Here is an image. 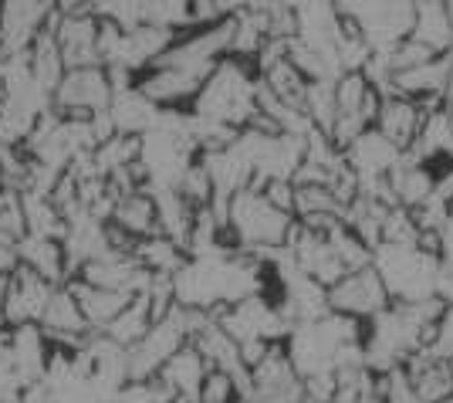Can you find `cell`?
<instances>
[{
  "label": "cell",
  "instance_id": "6da1fadb",
  "mask_svg": "<svg viewBox=\"0 0 453 403\" xmlns=\"http://www.w3.org/2000/svg\"><path fill=\"white\" fill-rule=\"evenodd\" d=\"M257 85H261V75L254 65L224 58L217 65V72L207 78L203 92L189 105V115L244 133L250 119L257 115Z\"/></svg>",
  "mask_w": 453,
  "mask_h": 403
},
{
  "label": "cell",
  "instance_id": "7a4b0ae2",
  "mask_svg": "<svg viewBox=\"0 0 453 403\" xmlns=\"http://www.w3.org/2000/svg\"><path fill=\"white\" fill-rule=\"evenodd\" d=\"M376 271L389 288L393 302L399 306H419L436 298V275H440V258L426 254L423 248H393L382 244L376 248Z\"/></svg>",
  "mask_w": 453,
  "mask_h": 403
},
{
  "label": "cell",
  "instance_id": "3957f363",
  "mask_svg": "<svg viewBox=\"0 0 453 403\" xmlns=\"http://www.w3.org/2000/svg\"><path fill=\"white\" fill-rule=\"evenodd\" d=\"M339 11L356 24L372 55H386L413 38L416 4H339Z\"/></svg>",
  "mask_w": 453,
  "mask_h": 403
},
{
  "label": "cell",
  "instance_id": "277c9868",
  "mask_svg": "<svg viewBox=\"0 0 453 403\" xmlns=\"http://www.w3.org/2000/svg\"><path fill=\"white\" fill-rule=\"evenodd\" d=\"M189 345V322L187 308H173L163 322L146 332V339L129 349V384H150L159 376V369L170 363L173 356Z\"/></svg>",
  "mask_w": 453,
  "mask_h": 403
},
{
  "label": "cell",
  "instance_id": "5b68a950",
  "mask_svg": "<svg viewBox=\"0 0 453 403\" xmlns=\"http://www.w3.org/2000/svg\"><path fill=\"white\" fill-rule=\"evenodd\" d=\"M389 306H393V295H389V288H386L382 275L376 271V265L352 271L335 288H328V308L339 312V315L356 319V322H372Z\"/></svg>",
  "mask_w": 453,
  "mask_h": 403
},
{
  "label": "cell",
  "instance_id": "8992f818",
  "mask_svg": "<svg viewBox=\"0 0 453 403\" xmlns=\"http://www.w3.org/2000/svg\"><path fill=\"white\" fill-rule=\"evenodd\" d=\"M112 81L105 68H78L61 78L55 92V112L65 119H92L112 105Z\"/></svg>",
  "mask_w": 453,
  "mask_h": 403
},
{
  "label": "cell",
  "instance_id": "52a82bcc",
  "mask_svg": "<svg viewBox=\"0 0 453 403\" xmlns=\"http://www.w3.org/2000/svg\"><path fill=\"white\" fill-rule=\"evenodd\" d=\"M51 282H44L38 271L18 268L11 271L7 278V302H4V315H7V329H20V326H41L44 319V308L55 295Z\"/></svg>",
  "mask_w": 453,
  "mask_h": 403
},
{
  "label": "cell",
  "instance_id": "ba28073f",
  "mask_svg": "<svg viewBox=\"0 0 453 403\" xmlns=\"http://www.w3.org/2000/svg\"><path fill=\"white\" fill-rule=\"evenodd\" d=\"M423 122H426V109L413 102V98H403L396 92H386L382 96V109H379L376 129L399 153H410L416 146V139L423 133Z\"/></svg>",
  "mask_w": 453,
  "mask_h": 403
},
{
  "label": "cell",
  "instance_id": "9c48e42d",
  "mask_svg": "<svg viewBox=\"0 0 453 403\" xmlns=\"http://www.w3.org/2000/svg\"><path fill=\"white\" fill-rule=\"evenodd\" d=\"M403 369H406L419 403H447L453 397V360L436 356L434 349H423V353L410 356Z\"/></svg>",
  "mask_w": 453,
  "mask_h": 403
},
{
  "label": "cell",
  "instance_id": "30bf717a",
  "mask_svg": "<svg viewBox=\"0 0 453 403\" xmlns=\"http://www.w3.org/2000/svg\"><path fill=\"white\" fill-rule=\"evenodd\" d=\"M210 366L207 360L196 353V345H183L170 363L159 369V384L176 403H200V390L207 384Z\"/></svg>",
  "mask_w": 453,
  "mask_h": 403
},
{
  "label": "cell",
  "instance_id": "8fae6325",
  "mask_svg": "<svg viewBox=\"0 0 453 403\" xmlns=\"http://www.w3.org/2000/svg\"><path fill=\"white\" fill-rule=\"evenodd\" d=\"M68 291L75 295V302L81 306V312H85V319H88V326H92L95 332H105V329L112 326L115 319L135 302L133 291L95 288V285H88V282H81V278H72V282H68Z\"/></svg>",
  "mask_w": 453,
  "mask_h": 403
},
{
  "label": "cell",
  "instance_id": "7c38bea8",
  "mask_svg": "<svg viewBox=\"0 0 453 403\" xmlns=\"http://www.w3.org/2000/svg\"><path fill=\"white\" fill-rule=\"evenodd\" d=\"M18 265L38 271L44 282L51 285H68L72 282V271H68V258H65V244L55 237H20L18 241Z\"/></svg>",
  "mask_w": 453,
  "mask_h": 403
},
{
  "label": "cell",
  "instance_id": "4fadbf2b",
  "mask_svg": "<svg viewBox=\"0 0 453 403\" xmlns=\"http://www.w3.org/2000/svg\"><path fill=\"white\" fill-rule=\"evenodd\" d=\"M159 105L146 98L139 89H129V92H119L112 98V105H109V115H112L115 129L119 136H146L156 126V119H159Z\"/></svg>",
  "mask_w": 453,
  "mask_h": 403
},
{
  "label": "cell",
  "instance_id": "5bb4252c",
  "mask_svg": "<svg viewBox=\"0 0 453 403\" xmlns=\"http://www.w3.org/2000/svg\"><path fill=\"white\" fill-rule=\"evenodd\" d=\"M156 217H159V234L176 241L187 251L189 234H193V221H196V207L189 204L180 190H156Z\"/></svg>",
  "mask_w": 453,
  "mask_h": 403
},
{
  "label": "cell",
  "instance_id": "9a60e30c",
  "mask_svg": "<svg viewBox=\"0 0 453 403\" xmlns=\"http://www.w3.org/2000/svg\"><path fill=\"white\" fill-rule=\"evenodd\" d=\"M109 224L115 228H122L126 234H133L139 241H146V237H156L159 234V217H156V197L150 190H139V193H129V197H122L119 204H115V213Z\"/></svg>",
  "mask_w": 453,
  "mask_h": 403
},
{
  "label": "cell",
  "instance_id": "2e32d148",
  "mask_svg": "<svg viewBox=\"0 0 453 403\" xmlns=\"http://www.w3.org/2000/svg\"><path fill=\"white\" fill-rule=\"evenodd\" d=\"M413 41L434 55H453V20L447 4H416Z\"/></svg>",
  "mask_w": 453,
  "mask_h": 403
},
{
  "label": "cell",
  "instance_id": "e0dca14e",
  "mask_svg": "<svg viewBox=\"0 0 453 403\" xmlns=\"http://www.w3.org/2000/svg\"><path fill=\"white\" fill-rule=\"evenodd\" d=\"M135 261L142 265V271H150L156 278H176L180 271L187 268L189 254L176 241L170 237H163V234H156V237H146V241H139V248H135Z\"/></svg>",
  "mask_w": 453,
  "mask_h": 403
},
{
  "label": "cell",
  "instance_id": "ac0fdd59",
  "mask_svg": "<svg viewBox=\"0 0 453 403\" xmlns=\"http://www.w3.org/2000/svg\"><path fill=\"white\" fill-rule=\"evenodd\" d=\"M261 85H265L274 98H281L284 105L302 109L304 112V98H308V85H311V81L291 65V58H281L278 65H271L267 72H261Z\"/></svg>",
  "mask_w": 453,
  "mask_h": 403
},
{
  "label": "cell",
  "instance_id": "d6986e66",
  "mask_svg": "<svg viewBox=\"0 0 453 403\" xmlns=\"http://www.w3.org/2000/svg\"><path fill=\"white\" fill-rule=\"evenodd\" d=\"M24 221H27V234H35V237L65 241V234H68V224H65V217L51 204L48 193H35V190L24 193Z\"/></svg>",
  "mask_w": 453,
  "mask_h": 403
},
{
  "label": "cell",
  "instance_id": "ffe728a7",
  "mask_svg": "<svg viewBox=\"0 0 453 403\" xmlns=\"http://www.w3.org/2000/svg\"><path fill=\"white\" fill-rule=\"evenodd\" d=\"M152 329V315H150V302H146V295H135V302L119 319H115L112 326L105 329L102 336H109L115 345H122V349H133L146 339V332Z\"/></svg>",
  "mask_w": 453,
  "mask_h": 403
},
{
  "label": "cell",
  "instance_id": "44dd1931",
  "mask_svg": "<svg viewBox=\"0 0 453 403\" xmlns=\"http://www.w3.org/2000/svg\"><path fill=\"white\" fill-rule=\"evenodd\" d=\"M139 156H142V139L139 136H115L109 143H102L98 150H95V167L102 176H112L119 170H129L139 163Z\"/></svg>",
  "mask_w": 453,
  "mask_h": 403
},
{
  "label": "cell",
  "instance_id": "7402d4cb",
  "mask_svg": "<svg viewBox=\"0 0 453 403\" xmlns=\"http://www.w3.org/2000/svg\"><path fill=\"white\" fill-rule=\"evenodd\" d=\"M0 237L18 244L27 237V221H24V193L0 190Z\"/></svg>",
  "mask_w": 453,
  "mask_h": 403
},
{
  "label": "cell",
  "instance_id": "603a6c76",
  "mask_svg": "<svg viewBox=\"0 0 453 403\" xmlns=\"http://www.w3.org/2000/svg\"><path fill=\"white\" fill-rule=\"evenodd\" d=\"M180 193L187 197L196 211H203V207H210V204H213V180H210L203 159H196V163L187 170L183 183H180Z\"/></svg>",
  "mask_w": 453,
  "mask_h": 403
},
{
  "label": "cell",
  "instance_id": "cb8c5ba5",
  "mask_svg": "<svg viewBox=\"0 0 453 403\" xmlns=\"http://www.w3.org/2000/svg\"><path fill=\"white\" fill-rule=\"evenodd\" d=\"M241 400V386L230 373L210 369L207 384L200 390V403H237Z\"/></svg>",
  "mask_w": 453,
  "mask_h": 403
},
{
  "label": "cell",
  "instance_id": "d4e9b609",
  "mask_svg": "<svg viewBox=\"0 0 453 403\" xmlns=\"http://www.w3.org/2000/svg\"><path fill=\"white\" fill-rule=\"evenodd\" d=\"M436 234H440V261H453V207L443 217V224H440Z\"/></svg>",
  "mask_w": 453,
  "mask_h": 403
},
{
  "label": "cell",
  "instance_id": "484cf974",
  "mask_svg": "<svg viewBox=\"0 0 453 403\" xmlns=\"http://www.w3.org/2000/svg\"><path fill=\"white\" fill-rule=\"evenodd\" d=\"M7 278H11V275H0V332L7 329V315H4V302H7Z\"/></svg>",
  "mask_w": 453,
  "mask_h": 403
},
{
  "label": "cell",
  "instance_id": "4316f807",
  "mask_svg": "<svg viewBox=\"0 0 453 403\" xmlns=\"http://www.w3.org/2000/svg\"><path fill=\"white\" fill-rule=\"evenodd\" d=\"M443 105H447V112L453 115V78H450V89H447V98H443Z\"/></svg>",
  "mask_w": 453,
  "mask_h": 403
},
{
  "label": "cell",
  "instance_id": "83f0119b",
  "mask_svg": "<svg viewBox=\"0 0 453 403\" xmlns=\"http://www.w3.org/2000/svg\"><path fill=\"white\" fill-rule=\"evenodd\" d=\"M447 7H450V20H453V4H447Z\"/></svg>",
  "mask_w": 453,
  "mask_h": 403
},
{
  "label": "cell",
  "instance_id": "f1b7e54d",
  "mask_svg": "<svg viewBox=\"0 0 453 403\" xmlns=\"http://www.w3.org/2000/svg\"><path fill=\"white\" fill-rule=\"evenodd\" d=\"M447 403H453V397H450V400H447Z\"/></svg>",
  "mask_w": 453,
  "mask_h": 403
}]
</instances>
